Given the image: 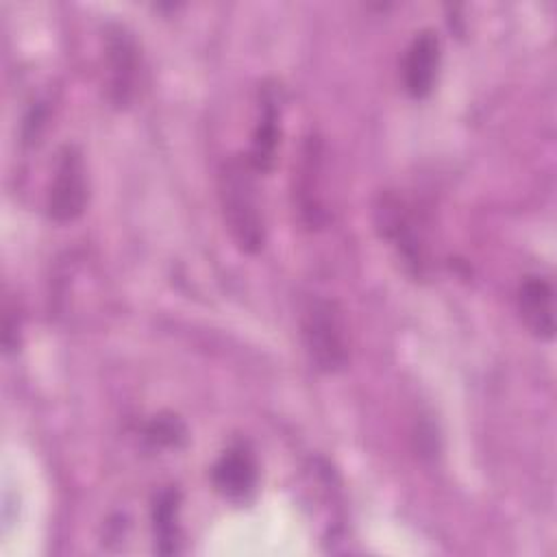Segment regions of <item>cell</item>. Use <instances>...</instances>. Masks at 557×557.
<instances>
[{"instance_id": "7c38bea8", "label": "cell", "mask_w": 557, "mask_h": 557, "mask_svg": "<svg viewBox=\"0 0 557 557\" xmlns=\"http://www.w3.org/2000/svg\"><path fill=\"white\" fill-rule=\"evenodd\" d=\"M187 437V429L185 424L172 416V413H161V416H154L150 420V424L146 426V440L152 444V446H181Z\"/></svg>"}, {"instance_id": "8992f818", "label": "cell", "mask_w": 557, "mask_h": 557, "mask_svg": "<svg viewBox=\"0 0 557 557\" xmlns=\"http://www.w3.org/2000/svg\"><path fill=\"white\" fill-rule=\"evenodd\" d=\"M440 70V39L433 30H422L407 48L403 63L405 89L411 98H424L431 94Z\"/></svg>"}, {"instance_id": "52a82bcc", "label": "cell", "mask_w": 557, "mask_h": 557, "mask_svg": "<svg viewBox=\"0 0 557 557\" xmlns=\"http://www.w3.org/2000/svg\"><path fill=\"white\" fill-rule=\"evenodd\" d=\"M215 490L228 500H246L257 487V461L244 446H233L220 455L211 470Z\"/></svg>"}, {"instance_id": "5b68a950", "label": "cell", "mask_w": 557, "mask_h": 557, "mask_svg": "<svg viewBox=\"0 0 557 557\" xmlns=\"http://www.w3.org/2000/svg\"><path fill=\"white\" fill-rule=\"evenodd\" d=\"M376 226L381 235L387 242H392L398 257H403L405 265L413 274H422L426 265V257H424L420 228L416 226L413 215L407 211L400 198H396L394 194L381 196L376 205Z\"/></svg>"}, {"instance_id": "7a4b0ae2", "label": "cell", "mask_w": 557, "mask_h": 557, "mask_svg": "<svg viewBox=\"0 0 557 557\" xmlns=\"http://www.w3.org/2000/svg\"><path fill=\"white\" fill-rule=\"evenodd\" d=\"M300 335L309 361L326 374L348 363V331L344 313L333 298L307 296L300 307Z\"/></svg>"}, {"instance_id": "6da1fadb", "label": "cell", "mask_w": 557, "mask_h": 557, "mask_svg": "<svg viewBox=\"0 0 557 557\" xmlns=\"http://www.w3.org/2000/svg\"><path fill=\"white\" fill-rule=\"evenodd\" d=\"M218 198L231 239L242 252L255 255L265 246V215L257 187V170L248 157H228L218 174Z\"/></svg>"}, {"instance_id": "3957f363", "label": "cell", "mask_w": 557, "mask_h": 557, "mask_svg": "<svg viewBox=\"0 0 557 557\" xmlns=\"http://www.w3.org/2000/svg\"><path fill=\"white\" fill-rule=\"evenodd\" d=\"M89 185L83 152L74 144L61 146L54 161V172L48 189L46 209L57 222L76 220L87 205Z\"/></svg>"}, {"instance_id": "277c9868", "label": "cell", "mask_w": 557, "mask_h": 557, "mask_svg": "<svg viewBox=\"0 0 557 557\" xmlns=\"http://www.w3.org/2000/svg\"><path fill=\"white\" fill-rule=\"evenodd\" d=\"M104 52L109 67V100L115 109H126L137 94L139 81L137 41L126 28L111 26L107 33Z\"/></svg>"}, {"instance_id": "8fae6325", "label": "cell", "mask_w": 557, "mask_h": 557, "mask_svg": "<svg viewBox=\"0 0 557 557\" xmlns=\"http://www.w3.org/2000/svg\"><path fill=\"white\" fill-rule=\"evenodd\" d=\"M152 529L157 550L163 555L178 550V492L163 490L152 507Z\"/></svg>"}, {"instance_id": "30bf717a", "label": "cell", "mask_w": 557, "mask_h": 557, "mask_svg": "<svg viewBox=\"0 0 557 557\" xmlns=\"http://www.w3.org/2000/svg\"><path fill=\"white\" fill-rule=\"evenodd\" d=\"M278 135H281L278 109L274 100H263V111L252 135V146H250V152L246 154L250 165L257 170V174L268 172L274 165Z\"/></svg>"}, {"instance_id": "ba28073f", "label": "cell", "mask_w": 557, "mask_h": 557, "mask_svg": "<svg viewBox=\"0 0 557 557\" xmlns=\"http://www.w3.org/2000/svg\"><path fill=\"white\" fill-rule=\"evenodd\" d=\"M518 311L537 339L555 335V292L544 276H524L518 289Z\"/></svg>"}, {"instance_id": "9c48e42d", "label": "cell", "mask_w": 557, "mask_h": 557, "mask_svg": "<svg viewBox=\"0 0 557 557\" xmlns=\"http://www.w3.org/2000/svg\"><path fill=\"white\" fill-rule=\"evenodd\" d=\"M320 141L315 137L307 139L302 148V161H300V174H298V205L300 213L309 224H318L322 220V202L318 191V168H320Z\"/></svg>"}]
</instances>
